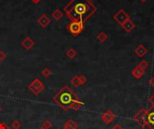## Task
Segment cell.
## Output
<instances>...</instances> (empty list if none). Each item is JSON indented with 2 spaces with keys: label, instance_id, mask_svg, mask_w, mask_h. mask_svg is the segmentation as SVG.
<instances>
[{
  "label": "cell",
  "instance_id": "obj_4",
  "mask_svg": "<svg viewBox=\"0 0 154 129\" xmlns=\"http://www.w3.org/2000/svg\"><path fill=\"white\" fill-rule=\"evenodd\" d=\"M67 29L71 34L78 36L84 30V23L81 22H71L67 25Z\"/></svg>",
  "mask_w": 154,
  "mask_h": 129
},
{
  "label": "cell",
  "instance_id": "obj_21",
  "mask_svg": "<svg viewBox=\"0 0 154 129\" xmlns=\"http://www.w3.org/2000/svg\"><path fill=\"white\" fill-rule=\"evenodd\" d=\"M149 84H150V85L151 87H153V88H154V76H153V77H151V78L150 79Z\"/></svg>",
  "mask_w": 154,
  "mask_h": 129
},
{
  "label": "cell",
  "instance_id": "obj_2",
  "mask_svg": "<svg viewBox=\"0 0 154 129\" xmlns=\"http://www.w3.org/2000/svg\"><path fill=\"white\" fill-rule=\"evenodd\" d=\"M56 99V101L60 105H61V107L68 109L74 104V102L76 101V96L71 90H69L68 87H65L59 92Z\"/></svg>",
  "mask_w": 154,
  "mask_h": 129
},
{
  "label": "cell",
  "instance_id": "obj_20",
  "mask_svg": "<svg viewBox=\"0 0 154 129\" xmlns=\"http://www.w3.org/2000/svg\"><path fill=\"white\" fill-rule=\"evenodd\" d=\"M112 129H124L122 125H120L119 124H115L113 127H112Z\"/></svg>",
  "mask_w": 154,
  "mask_h": 129
},
{
  "label": "cell",
  "instance_id": "obj_25",
  "mask_svg": "<svg viewBox=\"0 0 154 129\" xmlns=\"http://www.w3.org/2000/svg\"><path fill=\"white\" fill-rule=\"evenodd\" d=\"M88 1H90V2H92V0H88Z\"/></svg>",
  "mask_w": 154,
  "mask_h": 129
},
{
  "label": "cell",
  "instance_id": "obj_8",
  "mask_svg": "<svg viewBox=\"0 0 154 129\" xmlns=\"http://www.w3.org/2000/svg\"><path fill=\"white\" fill-rule=\"evenodd\" d=\"M115 115L111 110H107L106 113L102 115V120L107 124H110L115 119Z\"/></svg>",
  "mask_w": 154,
  "mask_h": 129
},
{
  "label": "cell",
  "instance_id": "obj_3",
  "mask_svg": "<svg viewBox=\"0 0 154 129\" xmlns=\"http://www.w3.org/2000/svg\"><path fill=\"white\" fill-rule=\"evenodd\" d=\"M149 110L146 109H141L134 117L133 119L142 128L147 126V115H148Z\"/></svg>",
  "mask_w": 154,
  "mask_h": 129
},
{
  "label": "cell",
  "instance_id": "obj_5",
  "mask_svg": "<svg viewBox=\"0 0 154 129\" xmlns=\"http://www.w3.org/2000/svg\"><path fill=\"white\" fill-rule=\"evenodd\" d=\"M130 19V16L129 14H128L123 9H120L118 12H116V14L114 15V20L119 23L120 25H122L123 22H125L127 20H129Z\"/></svg>",
  "mask_w": 154,
  "mask_h": 129
},
{
  "label": "cell",
  "instance_id": "obj_19",
  "mask_svg": "<svg viewBox=\"0 0 154 129\" xmlns=\"http://www.w3.org/2000/svg\"><path fill=\"white\" fill-rule=\"evenodd\" d=\"M80 84H85L87 82V78L84 75H80Z\"/></svg>",
  "mask_w": 154,
  "mask_h": 129
},
{
  "label": "cell",
  "instance_id": "obj_13",
  "mask_svg": "<svg viewBox=\"0 0 154 129\" xmlns=\"http://www.w3.org/2000/svg\"><path fill=\"white\" fill-rule=\"evenodd\" d=\"M51 16H53V18L56 21H59L62 18L63 16V13L60 10V9H55L53 14H51Z\"/></svg>",
  "mask_w": 154,
  "mask_h": 129
},
{
  "label": "cell",
  "instance_id": "obj_18",
  "mask_svg": "<svg viewBox=\"0 0 154 129\" xmlns=\"http://www.w3.org/2000/svg\"><path fill=\"white\" fill-rule=\"evenodd\" d=\"M149 101H150V105H151V108H152V109H154V94L150 96V98Z\"/></svg>",
  "mask_w": 154,
  "mask_h": 129
},
{
  "label": "cell",
  "instance_id": "obj_14",
  "mask_svg": "<svg viewBox=\"0 0 154 129\" xmlns=\"http://www.w3.org/2000/svg\"><path fill=\"white\" fill-rule=\"evenodd\" d=\"M96 39H97L100 42H105V41L108 39V36H107V33L101 32L96 36Z\"/></svg>",
  "mask_w": 154,
  "mask_h": 129
},
{
  "label": "cell",
  "instance_id": "obj_7",
  "mask_svg": "<svg viewBox=\"0 0 154 129\" xmlns=\"http://www.w3.org/2000/svg\"><path fill=\"white\" fill-rule=\"evenodd\" d=\"M121 26L123 27V29L126 32H131L134 28H135V23L131 20H127L125 22H123Z\"/></svg>",
  "mask_w": 154,
  "mask_h": 129
},
{
  "label": "cell",
  "instance_id": "obj_22",
  "mask_svg": "<svg viewBox=\"0 0 154 129\" xmlns=\"http://www.w3.org/2000/svg\"><path fill=\"white\" fill-rule=\"evenodd\" d=\"M5 58H6L5 54H4L3 52H0V60H3V59H5Z\"/></svg>",
  "mask_w": 154,
  "mask_h": 129
},
{
  "label": "cell",
  "instance_id": "obj_24",
  "mask_svg": "<svg viewBox=\"0 0 154 129\" xmlns=\"http://www.w3.org/2000/svg\"><path fill=\"white\" fill-rule=\"evenodd\" d=\"M140 1H141L142 3H145V2L147 1V0H140Z\"/></svg>",
  "mask_w": 154,
  "mask_h": 129
},
{
  "label": "cell",
  "instance_id": "obj_11",
  "mask_svg": "<svg viewBox=\"0 0 154 129\" xmlns=\"http://www.w3.org/2000/svg\"><path fill=\"white\" fill-rule=\"evenodd\" d=\"M144 70L141 69L139 66H135L133 70H132V74L134 75V78L136 79H141L142 77L144 75Z\"/></svg>",
  "mask_w": 154,
  "mask_h": 129
},
{
  "label": "cell",
  "instance_id": "obj_1",
  "mask_svg": "<svg viewBox=\"0 0 154 129\" xmlns=\"http://www.w3.org/2000/svg\"><path fill=\"white\" fill-rule=\"evenodd\" d=\"M65 14L71 22H87L97 10L88 0H70L63 8Z\"/></svg>",
  "mask_w": 154,
  "mask_h": 129
},
{
  "label": "cell",
  "instance_id": "obj_16",
  "mask_svg": "<svg viewBox=\"0 0 154 129\" xmlns=\"http://www.w3.org/2000/svg\"><path fill=\"white\" fill-rule=\"evenodd\" d=\"M67 56L69 58H74L76 56H77V52L73 49V48H70L68 50V52H67Z\"/></svg>",
  "mask_w": 154,
  "mask_h": 129
},
{
  "label": "cell",
  "instance_id": "obj_6",
  "mask_svg": "<svg viewBox=\"0 0 154 129\" xmlns=\"http://www.w3.org/2000/svg\"><path fill=\"white\" fill-rule=\"evenodd\" d=\"M147 125L150 129H154V109L150 108L147 115Z\"/></svg>",
  "mask_w": 154,
  "mask_h": 129
},
{
  "label": "cell",
  "instance_id": "obj_15",
  "mask_svg": "<svg viewBox=\"0 0 154 129\" xmlns=\"http://www.w3.org/2000/svg\"><path fill=\"white\" fill-rule=\"evenodd\" d=\"M139 66L141 69H142V70H144V71H145V70H146V69L149 67V63H148L146 60H144V59H143V60H142V61H141V62L138 64V66Z\"/></svg>",
  "mask_w": 154,
  "mask_h": 129
},
{
  "label": "cell",
  "instance_id": "obj_17",
  "mask_svg": "<svg viewBox=\"0 0 154 129\" xmlns=\"http://www.w3.org/2000/svg\"><path fill=\"white\" fill-rule=\"evenodd\" d=\"M72 83L73 84H75L76 86H78L80 84V77H74L73 80H72Z\"/></svg>",
  "mask_w": 154,
  "mask_h": 129
},
{
  "label": "cell",
  "instance_id": "obj_9",
  "mask_svg": "<svg viewBox=\"0 0 154 129\" xmlns=\"http://www.w3.org/2000/svg\"><path fill=\"white\" fill-rule=\"evenodd\" d=\"M37 22L42 27H47L49 25V23H50V19H49V17L46 14H43L38 18Z\"/></svg>",
  "mask_w": 154,
  "mask_h": 129
},
{
  "label": "cell",
  "instance_id": "obj_23",
  "mask_svg": "<svg viewBox=\"0 0 154 129\" xmlns=\"http://www.w3.org/2000/svg\"><path fill=\"white\" fill-rule=\"evenodd\" d=\"M41 1H42V0H32V2H33L34 4H36V5H37V4H39Z\"/></svg>",
  "mask_w": 154,
  "mask_h": 129
},
{
  "label": "cell",
  "instance_id": "obj_10",
  "mask_svg": "<svg viewBox=\"0 0 154 129\" xmlns=\"http://www.w3.org/2000/svg\"><path fill=\"white\" fill-rule=\"evenodd\" d=\"M148 52V49L143 46V45H139V46H137V48L134 49V53L138 56V57H140V58H142L146 53Z\"/></svg>",
  "mask_w": 154,
  "mask_h": 129
},
{
  "label": "cell",
  "instance_id": "obj_12",
  "mask_svg": "<svg viewBox=\"0 0 154 129\" xmlns=\"http://www.w3.org/2000/svg\"><path fill=\"white\" fill-rule=\"evenodd\" d=\"M22 45L26 48V49H29V48H31L33 46H34V41L30 39V38H25L23 40V42H22Z\"/></svg>",
  "mask_w": 154,
  "mask_h": 129
}]
</instances>
